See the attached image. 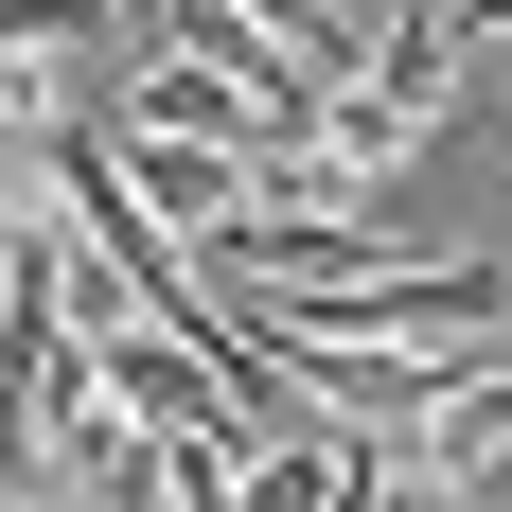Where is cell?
Returning <instances> with one entry per match:
<instances>
[{
	"label": "cell",
	"instance_id": "obj_1",
	"mask_svg": "<svg viewBox=\"0 0 512 512\" xmlns=\"http://www.w3.org/2000/svg\"><path fill=\"white\" fill-rule=\"evenodd\" d=\"M265 354H512V265H371V283H283Z\"/></svg>",
	"mask_w": 512,
	"mask_h": 512
},
{
	"label": "cell",
	"instance_id": "obj_2",
	"mask_svg": "<svg viewBox=\"0 0 512 512\" xmlns=\"http://www.w3.org/2000/svg\"><path fill=\"white\" fill-rule=\"evenodd\" d=\"M106 177H124L177 248H212V230L248 212V159H230V142H142V124H124V142H106Z\"/></svg>",
	"mask_w": 512,
	"mask_h": 512
},
{
	"label": "cell",
	"instance_id": "obj_3",
	"mask_svg": "<svg viewBox=\"0 0 512 512\" xmlns=\"http://www.w3.org/2000/svg\"><path fill=\"white\" fill-rule=\"evenodd\" d=\"M407 460H442V477H495L512 460V354H460V371H442V407L407 424Z\"/></svg>",
	"mask_w": 512,
	"mask_h": 512
},
{
	"label": "cell",
	"instance_id": "obj_4",
	"mask_svg": "<svg viewBox=\"0 0 512 512\" xmlns=\"http://www.w3.org/2000/svg\"><path fill=\"white\" fill-rule=\"evenodd\" d=\"M354 495V442H248L230 460V512H336Z\"/></svg>",
	"mask_w": 512,
	"mask_h": 512
},
{
	"label": "cell",
	"instance_id": "obj_5",
	"mask_svg": "<svg viewBox=\"0 0 512 512\" xmlns=\"http://www.w3.org/2000/svg\"><path fill=\"white\" fill-rule=\"evenodd\" d=\"M336 512H477V477H442V460H389V442H354V495Z\"/></svg>",
	"mask_w": 512,
	"mask_h": 512
},
{
	"label": "cell",
	"instance_id": "obj_6",
	"mask_svg": "<svg viewBox=\"0 0 512 512\" xmlns=\"http://www.w3.org/2000/svg\"><path fill=\"white\" fill-rule=\"evenodd\" d=\"M442 36H460V53L495 36V53H512V0H442Z\"/></svg>",
	"mask_w": 512,
	"mask_h": 512
},
{
	"label": "cell",
	"instance_id": "obj_7",
	"mask_svg": "<svg viewBox=\"0 0 512 512\" xmlns=\"http://www.w3.org/2000/svg\"><path fill=\"white\" fill-rule=\"evenodd\" d=\"M0 512H71V495H0Z\"/></svg>",
	"mask_w": 512,
	"mask_h": 512
}]
</instances>
